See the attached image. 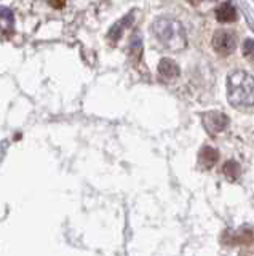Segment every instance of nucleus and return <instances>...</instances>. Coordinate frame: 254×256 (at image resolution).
<instances>
[{
	"label": "nucleus",
	"instance_id": "obj_1",
	"mask_svg": "<svg viewBox=\"0 0 254 256\" xmlns=\"http://www.w3.org/2000/svg\"><path fill=\"white\" fill-rule=\"evenodd\" d=\"M227 96L235 108L254 106V77L243 70L230 74L227 78Z\"/></svg>",
	"mask_w": 254,
	"mask_h": 256
},
{
	"label": "nucleus",
	"instance_id": "obj_2",
	"mask_svg": "<svg viewBox=\"0 0 254 256\" xmlns=\"http://www.w3.org/2000/svg\"><path fill=\"white\" fill-rule=\"evenodd\" d=\"M152 30L155 32L157 38L160 42L170 48L173 52H178L181 48L186 46V34L182 26L174 20H168V18H162L157 20L152 26Z\"/></svg>",
	"mask_w": 254,
	"mask_h": 256
},
{
	"label": "nucleus",
	"instance_id": "obj_3",
	"mask_svg": "<svg viewBox=\"0 0 254 256\" xmlns=\"http://www.w3.org/2000/svg\"><path fill=\"white\" fill-rule=\"evenodd\" d=\"M213 48L221 56H227L230 53H234V50L237 48V36L232 30L227 29L218 30L213 37Z\"/></svg>",
	"mask_w": 254,
	"mask_h": 256
},
{
	"label": "nucleus",
	"instance_id": "obj_4",
	"mask_svg": "<svg viewBox=\"0 0 254 256\" xmlns=\"http://www.w3.org/2000/svg\"><path fill=\"white\" fill-rule=\"evenodd\" d=\"M203 124L211 134H216L226 130V126L229 125V117L224 112H208L203 116Z\"/></svg>",
	"mask_w": 254,
	"mask_h": 256
},
{
	"label": "nucleus",
	"instance_id": "obj_5",
	"mask_svg": "<svg viewBox=\"0 0 254 256\" xmlns=\"http://www.w3.org/2000/svg\"><path fill=\"white\" fill-rule=\"evenodd\" d=\"M158 74L162 76L163 80H168V82H171V80L179 77L181 69H179V66L173 60L163 58L160 62H158Z\"/></svg>",
	"mask_w": 254,
	"mask_h": 256
},
{
	"label": "nucleus",
	"instance_id": "obj_6",
	"mask_svg": "<svg viewBox=\"0 0 254 256\" xmlns=\"http://www.w3.org/2000/svg\"><path fill=\"white\" fill-rule=\"evenodd\" d=\"M216 18L219 22H232L237 20V10L232 4L229 2H224L222 5L218 6L216 10Z\"/></svg>",
	"mask_w": 254,
	"mask_h": 256
},
{
	"label": "nucleus",
	"instance_id": "obj_7",
	"mask_svg": "<svg viewBox=\"0 0 254 256\" xmlns=\"http://www.w3.org/2000/svg\"><path fill=\"white\" fill-rule=\"evenodd\" d=\"M198 160H200V165H203L205 168H211L213 165H216V164H218L219 154H218V150H216V149H213V148H210V146H206V148L202 149Z\"/></svg>",
	"mask_w": 254,
	"mask_h": 256
},
{
	"label": "nucleus",
	"instance_id": "obj_8",
	"mask_svg": "<svg viewBox=\"0 0 254 256\" xmlns=\"http://www.w3.org/2000/svg\"><path fill=\"white\" fill-rule=\"evenodd\" d=\"M226 236H230V238H224V242L229 245H237V244H250L253 240L251 230L240 232V234H232V232H226Z\"/></svg>",
	"mask_w": 254,
	"mask_h": 256
},
{
	"label": "nucleus",
	"instance_id": "obj_9",
	"mask_svg": "<svg viewBox=\"0 0 254 256\" xmlns=\"http://www.w3.org/2000/svg\"><path fill=\"white\" fill-rule=\"evenodd\" d=\"M222 172H224V174L227 176L230 181H235L238 176H240L242 168H240V165L235 162V160H229V162H226L224 168H222Z\"/></svg>",
	"mask_w": 254,
	"mask_h": 256
},
{
	"label": "nucleus",
	"instance_id": "obj_10",
	"mask_svg": "<svg viewBox=\"0 0 254 256\" xmlns=\"http://www.w3.org/2000/svg\"><path fill=\"white\" fill-rule=\"evenodd\" d=\"M243 56L250 62H254V38H246L243 44Z\"/></svg>",
	"mask_w": 254,
	"mask_h": 256
}]
</instances>
